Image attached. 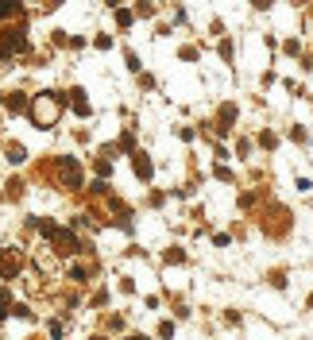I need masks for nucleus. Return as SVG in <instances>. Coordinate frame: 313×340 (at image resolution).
<instances>
[{
	"label": "nucleus",
	"instance_id": "nucleus-1",
	"mask_svg": "<svg viewBox=\"0 0 313 340\" xmlns=\"http://www.w3.org/2000/svg\"><path fill=\"white\" fill-rule=\"evenodd\" d=\"M135 170H139V174H143V178H151V163H147V159H143V155H135Z\"/></svg>",
	"mask_w": 313,
	"mask_h": 340
},
{
	"label": "nucleus",
	"instance_id": "nucleus-2",
	"mask_svg": "<svg viewBox=\"0 0 313 340\" xmlns=\"http://www.w3.org/2000/svg\"><path fill=\"white\" fill-rule=\"evenodd\" d=\"M8 159H12V163H23V147H8Z\"/></svg>",
	"mask_w": 313,
	"mask_h": 340
},
{
	"label": "nucleus",
	"instance_id": "nucleus-3",
	"mask_svg": "<svg viewBox=\"0 0 313 340\" xmlns=\"http://www.w3.org/2000/svg\"><path fill=\"white\" fill-rule=\"evenodd\" d=\"M4 313H8V294L0 290V317H4Z\"/></svg>",
	"mask_w": 313,
	"mask_h": 340
},
{
	"label": "nucleus",
	"instance_id": "nucleus-4",
	"mask_svg": "<svg viewBox=\"0 0 313 340\" xmlns=\"http://www.w3.org/2000/svg\"><path fill=\"white\" fill-rule=\"evenodd\" d=\"M12 12H15L12 4H0V19H4V15H12Z\"/></svg>",
	"mask_w": 313,
	"mask_h": 340
}]
</instances>
